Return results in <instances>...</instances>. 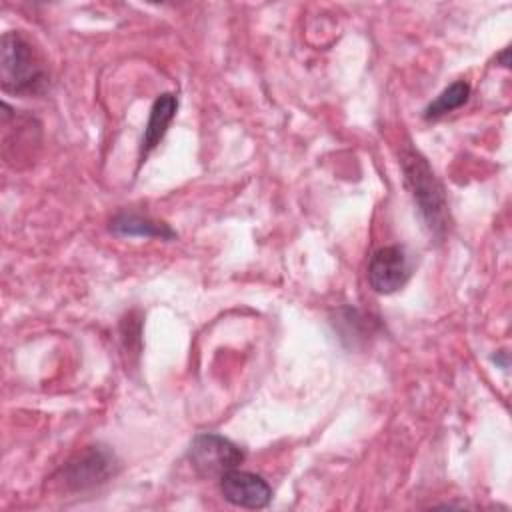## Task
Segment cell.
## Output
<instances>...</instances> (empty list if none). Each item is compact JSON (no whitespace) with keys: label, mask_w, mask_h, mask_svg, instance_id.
I'll use <instances>...</instances> for the list:
<instances>
[{"label":"cell","mask_w":512,"mask_h":512,"mask_svg":"<svg viewBox=\"0 0 512 512\" xmlns=\"http://www.w3.org/2000/svg\"><path fill=\"white\" fill-rule=\"evenodd\" d=\"M188 460L200 476H222L224 472L238 468L244 460V452L232 440L204 432L196 434L188 448Z\"/></svg>","instance_id":"4"},{"label":"cell","mask_w":512,"mask_h":512,"mask_svg":"<svg viewBox=\"0 0 512 512\" xmlns=\"http://www.w3.org/2000/svg\"><path fill=\"white\" fill-rule=\"evenodd\" d=\"M110 230L118 236H142V238H174L176 232L158 220H152L150 216L134 214V212H122L110 220Z\"/></svg>","instance_id":"8"},{"label":"cell","mask_w":512,"mask_h":512,"mask_svg":"<svg viewBox=\"0 0 512 512\" xmlns=\"http://www.w3.org/2000/svg\"><path fill=\"white\" fill-rule=\"evenodd\" d=\"M220 492L226 502L240 508H266L272 500L270 484L254 472L232 468L220 476Z\"/></svg>","instance_id":"6"},{"label":"cell","mask_w":512,"mask_h":512,"mask_svg":"<svg viewBox=\"0 0 512 512\" xmlns=\"http://www.w3.org/2000/svg\"><path fill=\"white\" fill-rule=\"evenodd\" d=\"M400 164L404 172V182L418 206L420 216L424 218L432 234L442 236L448 230L450 214L448 200L440 180L436 178L428 160L414 148L402 150Z\"/></svg>","instance_id":"2"},{"label":"cell","mask_w":512,"mask_h":512,"mask_svg":"<svg viewBox=\"0 0 512 512\" xmlns=\"http://www.w3.org/2000/svg\"><path fill=\"white\" fill-rule=\"evenodd\" d=\"M508 52H510V50H508V48H504V50H502V54L498 56V60H500V62H502V66H506V68H508V64H510V62H508Z\"/></svg>","instance_id":"10"},{"label":"cell","mask_w":512,"mask_h":512,"mask_svg":"<svg viewBox=\"0 0 512 512\" xmlns=\"http://www.w3.org/2000/svg\"><path fill=\"white\" fill-rule=\"evenodd\" d=\"M470 96V84L464 80H456L452 82L448 88H444L436 100H432L426 108H424V118L426 120H436L452 110H458L460 106H464L468 102Z\"/></svg>","instance_id":"9"},{"label":"cell","mask_w":512,"mask_h":512,"mask_svg":"<svg viewBox=\"0 0 512 512\" xmlns=\"http://www.w3.org/2000/svg\"><path fill=\"white\" fill-rule=\"evenodd\" d=\"M0 80L4 92L16 96H36L48 86V70L32 42L16 30L2 36Z\"/></svg>","instance_id":"1"},{"label":"cell","mask_w":512,"mask_h":512,"mask_svg":"<svg viewBox=\"0 0 512 512\" xmlns=\"http://www.w3.org/2000/svg\"><path fill=\"white\" fill-rule=\"evenodd\" d=\"M116 458L110 450L102 446H88L70 458L60 470V482L74 492H82L104 484L116 474Z\"/></svg>","instance_id":"3"},{"label":"cell","mask_w":512,"mask_h":512,"mask_svg":"<svg viewBox=\"0 0 512 512\" xmlns=\"http://www.w3.org/2000/svg\"><path fill=\"white\" fill-rule=\"evenodd\" d=\"M412 264L406 250L398 244L378 248L368 262V282L378 294H394L406 286Z\"/></svg>","instance_id":"5"},{"label":"cell","mask_w":512,"mask_h":512,"mask_svg":"<svg viewBox=\"0 0 512 512\" xmlns=\"http://www.w3.org/2000/svg\"><path fill=\"white\" fill-rule=\"evenodd\" d=\"M176 110H178V98L170 92H164L154 100L146 128H144L142 144H140V162H144V158L160 144L170 122L176 116Z\"/></svg>","instance_id":"7"}]
</instances>
